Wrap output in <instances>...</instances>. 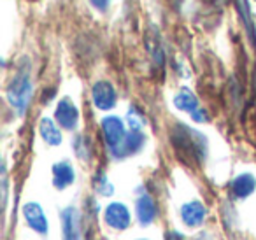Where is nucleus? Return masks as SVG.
<instances>
[{
	"label": "nucleus",
	"instance_id": "obj_1",
	"mask_svg": "<svg viewBox=\"0 0 256 240\" xmlns=\"http://www.w3.org/2000/svg\"><path fill=\"white\" fill-rule=\"evenodd\" d=\"M172 142H174L176 149L182 151L184 158H192L195 162L206 156V138L198 132H193L192 128L184 126V124H178L172 130Z\"/></svg>",
	"mask_w": 256,
	"mask_h": 240
},
{
	"label": "nucleus",
	"instance_id": "obj_2",
	"mask_svg": "<svg viewBox=\"0 0 256 240\" xmlns=\"http://www.w3.org/2000/svg\"><path fill=\"white\" fill-rule=\"evenodd\" d=\"M32 98V82H30V76L26 72H20L18 76L12 78V81L8 86V100L18 114H23L26 110Z\"/></svg>",
	"mask_w": 256,
	"mask_h": 240
},
{
	"label": "nucleus",
	"instance_id": "obj_3",
	"mask_svg": "<svg viewBox=\"0 0 256 240\" xmlns=\"http://www.w3.org/2000/svg\"><path fill=\"white\" fill-rule=\"evenodd\" d=\"M102 132L104 138H106L107 148L110 149V152H116L121 148V144L126 138V132H124L123 121L116 116H107L102 120Z\"/></svg>",
	"mask_w": 256,
	"mask_h": 240
},
{
	"label": "nucleus",
	"instance_id": "obj_4",
	"mask_svg": "<svg viewBox=\"0 0 256 240\" xmlns=\"http://www.w3.org/2000/svg\"><path fill=\"white\" fill-rule=\"evenodd\" d=\"M23 218H25L26 224L39 235H48L50 232V224H48V218L44 208L36 202H28L23 205Z\"/></svg>",
	"mask_w": 256,
	"mask_h": 240
},
{
	"label": "nucleus",
	"instance_id": "obj_5",
	"mask_svg": "<svg viewBox=\"0 0 256 240\" xmlns=\"http://www.w3.org/2000/svg\"><path fill=\"white\" fill-rule=\"evenodd\" d=\"M104 219H106L109 228L126 230L130 221H132V216H130L126 205L120 204V202H112V204L107 205L106 212H104Z\"/></svg>",
	"mask_w": 256,
	"mask_h": 240
},
{
	"label": "nucleus",
	"instance_id": "obj_6",
	"mask_svg": "<svg viewBox=\"0 0 256 240\" xmlns=\"http://www.w3.org/2000/svg\"><path fill=\"white\" fill-rule=\"evenodd\" d=\"M92 96L93 104L102 110H109L116 106V90L107 81L95 82V86L92 90Z\"/></svg>",
	"mask_w": 256,
	"mask_h": 240
},
{
	"label": "nucleus",
	"instance_id": "obj_7",
	"mask_svg": "<svg viewBox=\"0 0 256 240\" xmlns=\"http://www.w3.org/2000/svg\"><path fill=\"white\" fill-rule=\"evenodd\" d=\"M54 118L65 130H74L79 121V110L70 98H62L54 110Z\"/></svg>",
	"mask_w": 256,
	"mask_h": 240
},
{
	"label": "nucleus",
	"instance_id": "obj_8",
	"mask_svg": "<svg viewBox=\"0 0 256 240\" xmlns=\"http://www.w3.org/2000/svg\"><path fill=\"white\" fill-rule=\"evenodd\" d=\"M64 240H81V216L76 207H67L62 212Z\"/></svg>",
	"mask_w": 256,
	"mask_h": 240
},
{
	"label": "nucleus",
	"instance_id": "obj_9",
	"mask_svg": "<svg viewBox=\"0 0 256 240\" xmlns=\"http://www.w3.org/2000/svg\"><path fill=\"white\" fill-rule=\"evenodd\" d=\"M207 216L206 207L202 205V202L198 200H193L188 202L181 207V219L188 228H196L204 222Z\"/></svg>",
	"mask_w": 256,
	"mask_h": 240
},
{
	"label": "nucleus",
	"instance_id": "obj_10",
	"mask_svg": "<svg viewBox=\"0 0 256 240\" xmlns=\"http://www.w3.org/2000/svg\"><path fill=\"white\" fill-rule=\"evenodd\" d=\"M136 214H137V221L142 226H148L154 221V218H156V205H154L153 198L150 194H142V196L137 198Z\"/></svg>",
	"mask_w": 256,
	"mask_h": 240
},
{
	"label": "nucleus",
	"instance_id": "obj_11",
	"mask_svg": "<svg viewBox=\"0 0 256 240\" xmlns=\"http://www.w3.org/2000/svg\"><path fill=\"white\" fill-rule=\"evenodd\" d=\"M144 135L140 134V132H130V134H126V138H124V142L121 144V148L118 149L116 152H114V158L121 160V158H126V156H132L136 154L137 151H139L140 148L144 146Z\"/></svg>",
	"mask_w": 256,
	"mask_h": 240
},
{
	"label": "nucleus",
	"instance_id": "obj_12",
	"mask_svg": "<svg viewBox=\"0 0 256 240\" xmlns=\"http://www.w3.org/2000/svg\"><path fill=\"white\" fill-rule=\"evenodd\" d=\"M76 179L74 168L68 162H60L53 165V184L56 190H65L68 188Z\"/></svg>",
	"mask_w": 256,
	"mask_h": 240
},
{
	"label": "nucleus",
	"instance_id": "obj_13",
	"mask_svg": "<svg viewBox=\"0 0 256 240\" xmlns=\"http://www.w3.org/2000/svg\"><path fill=\"white\" fill-rule=\"evenodd\" d=\"M256 190V179L251 174H240L232 182V191L237 198H248Z\"/></svg>",
	"mask_w": 256,
	"mask_h": 240
},
{
	"label": "nucleus",
	"instance_id": "obj_14",
	"mask_svg": "<svg viewBox=\"0 0 256 240\" xmlns=\"http://www.w3.org/2000/svg\"><path fill=\"white\" fill-rule=\"evenodd\" d=\"M39 134H40V137H42V140L46 142V144H50V146H60L62 144L60 130H58L56 124H54L51 120H48V118L40 120Z\"/></svg>",
	"mask_w": 256,
	"mask_h": 240
},
{
	"label": "nucleus",
	"instance_id": "obj_15",
	"mask_svg": "<svg viewBox=\"0 0 256 240\" xmlns=\"http://www.w3.org/2000/svg\"><path fill=\"white\" fill-rule=\"evenodd\" d=\"M174 106L179 110H184V112H195L198 109V100L196 96L190 92L188 88H182L178 95L174 96Z\"/></svg>",
	"mask_w": 256,
	"mask_h": 240
},
{
	"label": "nucleus",
	"instance_id": "obj_16",
	"mask_svg": "<svg viewBox=\"0 0 256 240\" xmlns=\"http://www.w3.org/2000/svg\"><path fill=\"white\" fill-rule=\"evenodd\" d=\"M235 6H237V12L240 16L242 23H244L246 30H248L249 37L254 42L256 40V34H254V23H252V16H251V9H249V2L248 0H235Z\"/></svg>",
	"mask_w": 256,
	"mask_h": 240
},
{
	"label": "nucleus",
	"instance_id": "obj_17",
	"mask_svg": "<svg viewBox=\"0 0 256 240\" xmlns=\"http://www.w3.org/2000/svg\"><path fill=\"white\" fill-rule=\"evenodd\" d=\"M126 121L134 132H140V128L146 124V118H144L142 112H140L139 109H136V107H130V110H128V114H126Z\"/></svg>",
	"mask_w": 256,
	"mask_h": 240
},
{
	"label": "nucleus",
	"instance_id": "obj_18",
	"mask_svg": "<svg viewBox=\"0 0 256 240\" xmlns=\"http://www.w3.org/2000/svg\"><path fill=\"white\" fill-rule=\"evenodd\" d=\"M96 193L102 194V196H110L114 193V186L107 180V177L100 176V179H96Z\"/></svg>",
	"mask_w": 256,
	"mask_h": 240
},
{
	"label": "nucleus",
	"instance_id": "obj_19",
	"mask_svg": "<svg viewBox=\"0 0 256 240\" xmlns=\"http://www.w3.org/2000/svg\"><path fill=\"white\" fill-rule=\"evenodd\" d=\"M192 118L196 121V123H206V121L209 120V118H207V110L202 109V107H198L195 112H192Z\"/></svg>",
	"mask_w": 256,
	"mask_h": 240
},
{
	"label": "nucleus",
	"instance_id": "obj_20",
	"mask_svg": "<svg viewBox=\"0 0 256 240\" xmlns=\"http://www.w3.org/2000/svg\"><path fill=\"white\" fill-rule=\"evenodd\" d=\"M93 4V8L100 9V11H104V9L107 8V4H109V0H90Z\"/></svg>",
	"mask_w": 256,
	"mask_h": 240
},
{
	"label": "nucleus",
	"instance_id": "obj_21",
	"mask_svg": "<svg viewBox=\"0 0 256 240\" xmlns=\"http://www.w3.org/2000/svg\"><path fill=\"white\" fill-rule=\"evenodd\" d=\"M165 240H184V236L178 232H168L167 236H165Z\"/></svg>",
	"mask_w": 256,
	"mask_h": 240
},
{
	"label": "nucleus",
	"instance_id": "obj_22",
	"mask_svg": "<svg viewBox=\"0 0 256 240\" xmlns=\"http://www.w3.org/2000/svg\"><path fill=\"white\" fill-rule=\"evenodd\" d=\"M140 240H146V238H140Z\"/></svg>",
	"mask_w": 256,
	"mask_h": 240
}]
</instances>
